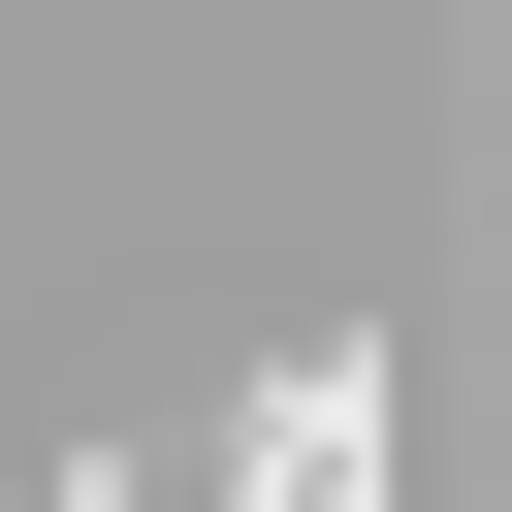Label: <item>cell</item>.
Segmentation results:
<instances>
[{
    "label": "cell",
    "instance_id": "cell-1",
    "mask_svg": "<svg viewBox=\"0 0 512 512\" xmlns=\"http://www.w3.org/2000/svg\"><path fill=\"white\" fill-rule=\"evenodd\" d=\"M352 448H384V352H288V384H256V480H288V512H352Z\"/></svg>",
    "mask_w": 512,
    "mask_h": 512
}]
</instances>
